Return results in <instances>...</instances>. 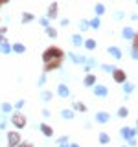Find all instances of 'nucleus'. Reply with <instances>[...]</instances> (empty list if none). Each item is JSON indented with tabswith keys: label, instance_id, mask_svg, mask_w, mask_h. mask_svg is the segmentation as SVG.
Returning <instances> with one entry per match:
<instances>
[{
	"label": "nucleus",
	"instance_id": "nucleus-5",
	"mask_svg": "<svg viewBox=\"0 0 138 147\" xmlns=\"http://www.w3.org/2000/svg\"><path fill=\"white\" fill-rule=\"evenodd\" d=\"M112 79L116 81V83H125L127 81V76H125V72L123 70H120V68H114V72H112Z\"/></svg>",
	"mask_w": 138,
	"mask_h": 147
},
{
	"label": "nucleus",
	"instance_id": "nucleus-35",
	"mask_svg": "<svg viewBox=\"0 0 138 147\" xmlns=\"http://www.w3.org/2000/svg\"><path fill=\"white\" fill-rule=\"evenodd\" d=\"M131 55H133V59H135V61H138V50L133 48V50H131Z\"/></svg>",
	"mask_w": 138,
	"mask_h": 147
},
{
	"label": "nucleus",
	"instance_id": "nucleus-25",
	"mask_svg": "<svg viewBox=\"0 0 138 147\" xmlns=\"http://www.w3.org/2000/svg\"><path fill=\"white\" fill-rule=\"evenodd\" d=\"M46 35H48L50 39H57V31H55L53 28H50V26L46 28Z\"/></svg>",
	"mask_w": 138,
	"mask_h": 147
},
{
	"label": "nucleus",
	"instance_id": "nucleus-45",
	"mask_svg": "<svg viewBox=\"0 0 138 147\" xmlns=\"http://www.w3.org/2000/svg\"><path fill=\"white\" fill-rule=\"evenodd\" d=\"M123 147H125V145H123Z\"/></svg>",
	"mask_w": 138,
	"mask_h": 147
},
{
	"label": "nucleus",
	"instance_id": "nucleus-10",
	"mask_svg": "<svg viewBox=\"0 0 138 147\" xmlns=\"http://www.w3.org/2000/svg\"><path fill=\"white\" fill-rule=\"evenodd\" d=\"M122 37H123L125 40H131L133 37H135V30H133L131 26H125V28L122 30Z\"/></svg>",
	"mask_w": 138,
	"mask_h": 147
},
{
	"label": "nucleus",
	"instance_id": "nucleus-26",
	"mask_svg": "<svg viewBox=\"0 0 138 147\" xmlns=\"http://www.w3.org/2000/svg\"><path fill=\"white\" fill-rule=\"evenodd\" d=\"M94 11H96V15H103V13H105V6H103V4H96V7H94Z\"/></svg>",
	"mask_w": 138,
	"mask_h": 147
},
{
	"label": "nucleus",
	"instance_id": "nucleus-12",
	"mask_svg": "<svg viewBox=\"0 0 138 147\" xmlns=\"http://www.w3.org/2000/svg\"><path fill=\"white\" fill-rule=\"evenodd\" d=\"M39 129H41V132L46 136V138H50V136H53V129L50 127V125H46V123H41L39 125Z\"/></svg>",
	"mask_w": 138,
	"mask_h": 147
},
{
	"label": "nucleus",
	"instance_id": "nucleus-22",
	"mask_svg": "<svg viewBox=\"0 0 138 147\" xmlns=\"http://www.w3.org/2000/svg\"><path fill=\"white\" fill-rule=\"evenodd\" d=\"M0 52H2V53H9V52H11V46H9L7 40H4V42L0 44Z\"/></svg>",
	"mask_w": 138,
	"mask_h": 147
},
{
	"label": "nucleus",
	"instance_id": "nucleus-43",
	"mask_svg": "<svg viewBox=\"0 0 138 147\" xmlns=\"http://www.w3.org/2000/svg\"><path fill=\"white\" fill-rule=\"evenodd\" d=\"M136 127H138V121H136Z\"/></svg>",
	"mask_w": 138,
	"mask_h": 147
},
{
	"label": "nucleus",
	"instance_id": "nucleus-13",
	"mask_svg": "<svg viewBox=\"0 0 138 147\" xmlns=\"http://www.w3.org/2000/svg\"><path fill=\"white\" fill-rule=\"evenodd\" d=\"M107 52H109V55H112L116 61L122 59V52H120V48H116V46H110V48H107Z\"/></svg>",
	"mask_w": 138,
	"mask_h": 147
},
{
	"label": "nucleus",
	"instance_id": "nucleus-16",
	"mask_svg": "<svg viewBox=\"0 0 138 147\" xmlns=\"http://www.w3.org/2000/svg\"><path fill=\"white\" fill-rule=\"evenodd\" d=\"M11 50H13L15 53H24V52H26V46L20 44V42H15V44H11Z\"/></svg>",
	"mask_w": 138,
	"mask_h": 147
},
{
	"label": "nucleus",
	"instance_id": "nucleus-3",
	"mask_svg": "<svg viewBox=\"0 0 138 147\" xmlns=\"http://www.w3.org/2000/svg\"><path fill=\"white\" fill-rule=\"evenodd\" d=\"M6 138H7V147H17L20 144V132H17V131H9Z\"/></svg>",
	"mask_w": 138,
	"mask_h": 147
},
{
	"label": "nucleus",
	"instance_id": "nucleus-27",
	"mask_svg": "<svg viewBox=\"0 0 138 147\" xmlns=\"http://www.w3.org/2000/svg\"><path fill=\"white\" fill-rule=\"evenodd\" d=\"M33 15H31V13H24V15H22V22H24V24H26V22H31V20H33Z\"/></svg>",
	"mask_w": 138,
	"mask_h": 147
},
{
	"label": "nucleus",
	"instance_id": "nucleus-31",
	"mask_svg": "<svg viewBox=\"0 0 138 147\" xmlns=\"http://www.w3.org/2000/svg\"><path fill=\"white\" fill-rule=\"evenodd\" d=\"M133 48H135V50H138V33H135V37H133Z\"/></svg>",
	"mask_w": 138,
	"mask_h": 147
},
{
	"label": "nucleus",
	"instance_id": "nucleus-15",
	"mask_svg": "<svg viewBox=\"0 0 138 147\" xmlns=\"http://www.w3.org/2000/svg\"><path fill=\"white\" fill-rule=\"evenodd\" d=\"M85 86H94L96 85V76L94 74H89V76H85Z\"/></svg>",
	"mask_w": 138,
	"mask_h": 147
},
{
	"label": "nucleus",
	"instance_id": "nucleus-29",
	"mask_svg": "<svg viewBox=\"0 0 138 147\" xmlns=\"http://www.w3.org/2000/svg\"><path fill=\"white\" fill-rule=\"evenodd\" d=\"M101 70H105V72H110V74H112L114 72V66H110V64H101Z\"/></svg>",
	"mask_w": 138,
	"mask_h": 147
},
{
	"label": "nucleus",
	"instance_id": "nucleus-41",
	"mask_svg": "<svg viewBox=\"0 0 138 147\" xmlns=\"http://www.w3.org/2000/svg\"><path fill=\"white\" fill-rule=\"evenodd\" d=\"M70 147H79V145H77V144H70Z\"/></svg>",
	"mask_w": 138,
	"mask_h": 147
},
{
	"label": "nucleus",
	"instance_id": "nucleus-11",
	"mask_svg": "<svg viewBox=\"0 0 138 147\" xmlns=\"http://www.w3.org/2000/svg\"><path fill=\"white\" fill-rule=\"evenodd\" d=\"M57 11H59V6H57V4H50V7H48V13H46V17H48V18H55V17H57Z\"/></svg>",
	"mask_w": 138,
	"mask_h": 147
},
{
	"label": "nucleus",
	"instance_id": "nucleus-34",
	"mask_svg": "<svg viewBox=\"0 0 138 147\" xmlns=\"http://www.w3.org/2000/svg\"><path fill=\"white\" fill-rule=\"evenodd\" d=\"M79 28H81L83 31H85L87 28H89V22H87V20H81V22H79Z\"/></svg>",
	"mask_w": 138,
	"mask_h": 147
},
{
	"label": "nucleus",
	"instance_id": "nucleus-7",
	"mask_svg": "<svg viewBox=\"0 0 138 147\" xmlns=\"http://www.w3.org/2000/svg\"><path fill=\"white\" fill-rule=\"evenodd\" d=\"M94 94L98 96V98H107L109 90H107V86H105V85H94Z\"/></svg>",
	"mask_w": 138,
	"mask_h": 147
},
{
	"label": "nucleus",
	"instance_id": "nucleus-14",
	"mask_svg": "<svg viewBox=\"0 0 138 147\" xmlns=\"http://www.w3.org/2000/svg\"><path fill=\"white\" fill-rule=\"evenodd\" d=\"M70 40H72V44H74V46H83V42H85V39H83L79 33L72 35V37H70Z\"/></svg>",
	"mask_w": 138,
	"mask_h": 147
},
{
	"label": "nucleus",
	"instance_id": "nucleus-4",
	"mask_svg": "<svg viewBox=\"0 0 138 147\" xmlns=\"http://www.w3.org/2000/svg\"><path fill=\"white\" fill-rule=\"evenodd\" d=\"M136 134H138V127H122V138L123 140L136 138Z\"/></svg>",
	"mask_w": 138,
	"mask_h": 147
},
{
	"label": "nucleus",
	"instance_id": "nucleus-28",
	"mask_svg": "<svg viewBox=\"0 0 138 147\" xmlns=\"http://www.w3.org/2000/svg\"><path fill=\"white\" fill-rule=\"evenodd\" d=\"M41 98H43L44 101H50V99H52V92H50V90H44L43 94H41Z\"/></svg>",
	"mask_w": 138,
	"mask_h": 147
},
{
	"label": "nucleus",
	"instance_id": "nucleus-40",
	"mask_svg": "<svg viewBox=\"0 0 138 147\" xmlns=\"http://www.w3.org/2000/svg\"><path fill=\"white\" fill-rule=\"evenodd\" d=\"M41 24H43V26H48V18H41Z\"/></svg>",
	"mask_w": 138,
	"mask_h": 147
},
{
	"label": "nucleus",
	"instance_id": "nucleus-42",
	"mask_svg": "<svg viewBox=\"0 0 138 147\" xmlns=\"http://www.w3.org/2000/svg\"><path fill=\"white\" fill-rule=\"evenodd\" d=\"M4 2H9V0H0V4H4Z\"/></svg>",
	"mask_w": 138,
	"mask_h": 147
},
{
	"label": "nucleus",
	"instance_id": "nucleus-32",
	"mask_svg": "<svg viewBox=\"0 0 138 147\" xmlns=\"http://www.w3.org/2000/svg\"><path fill=\"white\" fill-rule=\"evenodd\" d=\"M17 147H33V144H31V142H20Z\"/></svg>",
	"mask_w": 138,
	"mask_h": 147
},
{
	"label": "nucleus",
	"instance_id": "nucleus-8",
	"mask_svg": "<svg viewBox=\"0 0 138 147\" xmlns=\"http://www.w3.org/2000/svg\"><path fill=\"white\" fill-rule=\"evenodd\" d=\"M61 66V59H55V61H48L44 66V72H52V70H57Z\"/></svg>",
	"mask_w": 138,
	"mask_h": 147
},
{
	"label": "nucleus",
	"instance_id": "nucleus-39",
	"mask_svg": "<svg viewBox=\"0 0 138 147\" xmlns=\"http://www.w3.org/2000/svg\"><path fill=\"white\" fill-rule=\"evenodd\" d=\"M43 116H44V118H48V116H50V110H48V109H44V110H43Z\"/></svg>",
	"mask_w": 138,
	"mask_h": 147
},
{
	"label": "nucleus",
	"instance_id": "nucleus-44",
	"mask_svg": "<svg viewBox=\"0 0 138 147\" xmlns=\"http://www.w3.org/2000/svg\"><path fill=\"white\" fill-rule=\"evenodd\" d=\"M136 4H138V0H136Z\"/></svg>",
	"mask_w": 138,
	"mask_h": 147
},
{
	"label": "nucleus",
	"instance_id": "nucleus-36",
	"mask_svg": "<svg viewBox=\"0 0 138 147\" xmlns=\"http://www.w3.org/2000/svg\"><path fill=\"white\" fill-rule=\"evenodd\" d=\"M127 142H129V145H131V147L136 145V138H131V140H127Z\"/></svg>",
	"mask_w": 138,
	"mask_h": 147
},
{
	"label": "nucleus",
	"instance_id": "nucleus-17",
	"mask_svg": "<svg viewBox=\"0 0 138 147\" xmlns=\"http://www.w3.org/2000/svg\"><path fill=\"white\" fill-rule=\"evenodd\" d=\"M61 118H63V119H74V110L63 109V110H61Z\"/></svg>",
	"mask_w": 138,
	"mask_h": 147
},
{
	"label": "nucleus",
	"instance_id": "nucleus-30",
	"mask_svg": "<svg viewBox=\"0 0 138 147\" xmlns=\"http://www.w3.org/2000/svg\"><path fill=\"white\" fill-rule=\"evenodd\" d=\"M11 105H9V103H2V112H11Z\"/></svg>",
	"mask_w": 138,
	"mask_h": 147
},
{
	"label": "nucleus",
	"instance_id": "nucleus-2",
	"mask_svg": "<svg viewBox=\"0 0 138 147\" xmlns=\"http://www.w3.org/2000/svg\"><path fill=\"white\" fill-rule=\"evenodd\" d=\"M9 119H11V123H13V125H15L17 129H24V127H26V123H28V119H26V116H24L22 112H15Z\"/></svg>",
	"mask_w": 138,
	"mask_h": 147
},
{
	"label": "nucleus",
	"instance_id": "nucleus-38",
	"mask_svg": "<svg viewBox=\"0 0 138 147\" xmlns=\"http://www.w3.org/2000/svg\"><path fill=\"white\" fill-rule=\"evenodd\" d=\"M57 147H70V144H68V142H63V144H57Z\"/></svg>",
	"mask_w": 138,
	"mask_h": 147
},
{
	"label": "nucleus",
	"instance_id": "nucleus-24",
	"mask_svg": "<svg viewBox=\"0 0 138 147\" xmlns=\"http://www.w3.org/2000/svg\"><path fill=\"white\" fill-rule=\"evenodd\" d=\"M129 116V109L127 107H120L118 109V118H127Z\"/></svg>",
	"mask_w": 138,
	"mask_h": 147
},
{
	"label": "nucleus",
	"instance_id": "nucleus-18",
	"mask_svg": "<svg viewBox=\"0 0 138 147\" xmlns=\"http://www.w3.org/2000/svg\"><path fill=\"white\" fill-rule=\"evenodd\" d=\"M98 140H99V144H103V145H107L109 142H110V136L107 134V132H99L98 134Z\"/></svg>",
	"mask_w": 138,
	"mask_h": 147
},
{
	"label": "nucleus",
	"instance_id": "nucleus-20",
	"mask_svg": "<svg viewBox=\"0 0 138 147\" xmlns=\"http://www.w3.org/2000/svg\"><path fill=\"white\" fill-rule=\"evenodd\" d=\"M83 46H85L87 50H94V48H96V40H94V39H87L85 42H83Z\"/></svg>",
	"mask_w": 138,
	"mask_h": 147
},
{
	"label": "nucleus",
	"instance_id": "nucleus-37",
	"mask_svg": "<svg viewBox=\"0 0 138 147\" xmlns=\"http://www.w3.org/2000/svg\"><path fill=\"white\" fill-rule=\"evenodd\" d=\"M44 83H46V76H41V79H39V85H41V86H43V85H44Z\"/></svg>",
	"mask_w": 138,
	"mask_h": 147
},
{
	"label": "nucleus",
	"instance_id": "nucleus-19",
	"mask_svg": "<svg viewBox=\"0 0 138 147\" xmlns=\"http://www.w3.org/2000/svg\"><path fill=\"white\" fill-rule=\"evenodd\" d=\"M74 110H77V112H87V105H83L81 101H76V103H72Z\"/></svg>",
	"mask_w": 138,
	"mask_h": 147
},
{
	"label": "nucleus",
	"instance_id": "nucleus-1",
	"mask_svg": "<svg viewBox=\"0 0 138 147\" xmlns=\"http://www.w3.org/2000/svg\"><path fill=\"white\" fill-rule=\"evenodd\" d=\"M63 50L61 48H55V46H50V48L44 50L43 53V61L48 63V61H55V59H63Z\"/></svg>",
	"mask_w": 138,
	"mask_h": 147
},
{
	"label": "nucleus",
	"instance_id": "nucleus-9",
	"mask_svg": "<svg viewBox=\"0 0 138 147\" xmlns=\"http://www.w3.org/2000/svg\"><path fill=\"white\" fill-rule=\"evenodd\" d=\"M57 96L59 98H68V96H70V88H68L64 83H61V85L57 86Z\"/></svg>",
	"mask_w": 138,
	"mask_h": 147
},
{
	"label": "nucleus",
	"instance_id": "nucleus-23",
	"mask_svg": "<svg viewBox=\"0 0 138 147\" xmlns=\"http://www.w3.org/2000/svg\"><path fill=\"white\" fill-rule=\"evenodd\" d=\"M89 26L92 28V30H98V28L101 26V22H99V17H96V18H92V20L89 22Z\"/></svg>",
	"mask_w": 138,
	"mask_h": 147
},
{
	"label": "nucleus",
	"instance_id": "nucleus-6",
	"mask_svg": "<svg viewBox=\"0 0 138 147\" xmlns=\"http://www.w3.org/2000/svg\"><path fill=\"white\" fill-rule=\"evenodd\" d=\"M109 119H110V114L109 112H105V110H99V112H96V121L98 123H109Z\"/></svg>",
	"mask_w": 138,
	"mask_h": 147
},
{
	"label": "nucleus",
	"instance_id": "nucleus-21",
	"mask_svg": "<svg viewBox=\"0 0 138 147\" xmlns=\"http://www.w3.org/2000/svg\"><path fill=\"white\" fill-rule=\"evenodd\" d=\"M135 90V83H123V92H125V94H131V92Z\"/></svg>",
	"mask_w": 138,
	"mask_h": 147
},
{
	"label": "nucleus",
	"instance_id": "nucleus-33",
	"mask_svg": "<svg viewBox=\"0 0 138 147\" xmlns=\"http://www.w3.org/2000/svg\"><path fill=\"white\" fill-rule=\"evenodd\" d=\"M24 103H26L24 99H18L17 103H15V109H22V107H24Z\"/></svg>",
	"mask_w": 138,
	"mask_h": 147
}]
</instances>
